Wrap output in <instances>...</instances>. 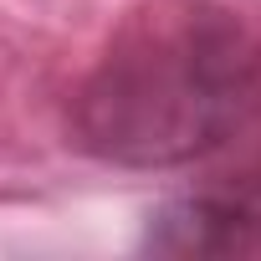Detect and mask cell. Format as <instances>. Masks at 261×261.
Returning a JSON list of instances; mask_svg holds the SVG:
<instances>
[{
	"label": "cell",
	"mask_w": 261,
	"mask_h": 261,
	"mask_svg": "<svg viewBox=\"0 0 261 261\" xmlns=\"http://www.w3.org/2000/svg\"><path fill=\"white\" fill-rule=\"evenodd\" d=\"M144 251L154 256H251L261 251V210L225 195H185L149 215Z\"/></svg>",
	"instance_id": "obj_2"
},
{
	"label": "cell",
	"mask_w": 261,
	"mask_h": 261,
	"mask_svg": "<svg viewBox=\"0 0 261 261\" xmlns=\"http://www.w3.org/2000/svg\"><path fill=\"white\" fill-rule=\"evenodd\" d=\"M261 113V36L225 6L185 0L128 21L72 102L77 144L118 169H179Z\"/></svg>",
	"instance_id": "obj_1"
}]
</instances>
